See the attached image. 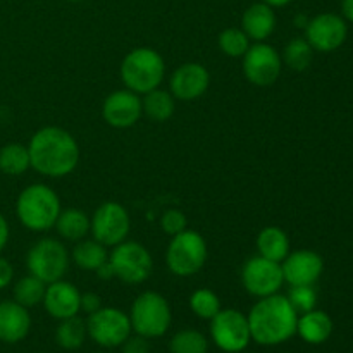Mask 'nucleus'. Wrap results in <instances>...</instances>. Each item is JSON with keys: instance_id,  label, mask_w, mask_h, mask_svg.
Segmentation results:
<instances>
[{"instance_id": "1", "label": "nucleus", "mask_w": 353, "mask_h": 353, "mask_svg": "<svg viewBox=\"0 0 353 353\" xmlns=\"http://www.w3.org/2000/svg\"><path fill=\"white\" fill-rule=\"evenodd\" d=\"M31 168L41 176L64 178L79 164V145L68 130L45 126L31 137L28 143Z\"/></svg>"}, {"instance_id": "2", "label": "nucleus", "mask_w": 353, "mask_h": 353, "mask_svg": "<svg viewBox=\"0 0 353 353\" xmlns=\"http://www.w3.org/2000/svg\"><path fill=\"white\" fill-rule=\"evenodd\" d=\"M252 341L262 347H276L292 340L296 334L299 312L288 296L276 295L259 299L247 316Z\"/></svg>"}, {"instance_id": "3", "label": "nucleus", "mask_w": 353, "mask_h": 353, "mask_svg": "<svg viewBox=\"0 0 353 353\" xmlns=\"http://www.w3.org/2000/svg\"><path fill=\"white\" fill-rule=\"evenodd\" d=\"M61 210L59 195L43 183H33L26 186L17 196V219L26 230L34 231V233L52 230Z\"/></svg>"}, {"instance_id": "4", "label": "nucleus", "mask_w": 353, "mask_h": 353, "mask_svg": "<svg viewBox=\"0 0 353 353\" xmlns=\"http://www.w3.org/2000/svg\"><path fill=\"white\" fill-rule=\"evenodd\" d=\"M119 72L128 90L145 95L161 86L165 74V62L154 48L138 47L123 59Z\"/></svg>"}, {"instance_id": "5", "label": "nucleus", "mask_w": 353, "mask_h": 353, "mask_svg": "<svg viewBox=\"0 0 353 353\" xmlns=\"http://www.w3.org/2000/svg\"><path fill=\"white\" fill-rule=\"evenodd\" d=\"M130 321L133 331L140 336L147 340L161 338L171 327V305L161 293L143 292L131 305Z\"/></svg>"}, {"instance_id": "6", "label": "nucleus", "mask_w": 353, "mask_h": 353, "mask_svg": "<svg viewBox=\"0 0 353 353\" xmlns=\"http://www.w3.org/2000/svg\"><path fill=\"white\" fill-rule=\"evenodd\" d=\"M207 257L209 250L205 238L199 231L185 230L176 236H171L165 252V264L174 276L190 278L205 265Z\"/></svg>"}, {"instance_id": "7", "label": "nucleus", "mask_w": 353, "mask_h": 353, "mask_svg": "<svg viewBox=\"0 0 353 353\" xmlns=\"http://www.w3.org/2000/svg\"><path fill=\"white\" fill-rule=\"evenodd\" d=\"M69 262H71V255L68 248L55 238H43L37 241L30 248L26 257L30 274L37 276L45 285L64 278L69 269Z\"/></svg>"}, {"instance_id": "8", "label": "nucleus", "mask_w": 353, "mask_h": 353, "mask_svg": "<svg viewBox=\"0 0 353 353\" xmlns=\"http://www.w3.org/2000/svg\"><path fill=\"white\" fill-rule=\"evenodd\" d=\"M109 262L114 269V276L126 285H140L147 281L154 269V259L150 252L138 241H126L116 245Z\"/></svg>"}, {"instance_id": "9", "label": "nucleus", "mask_w": 353, "mask_h": 353, "mask_svg": "<svg viewBox=\"0 0 353 353\" xmlns=\"http://www.w3.org/2000/svg\"><path fill=\"white\" fill-rule=\"evenodd\" d=\"M88 336L103 348L121 347L133 333L128 314L116 307H102L86 319Z\"/></svg>"}, {"instance_id": "10", "label": "nucleus", "mask_w": 353, "mask_h": 353, "mask_svg": "<svg viewBox=\"0 0 353 353\" xmlns=\"http://www.w3.org/2000/svg\"><path fill=\"white\" fill-rule=\"evenodd\" d=\"M210 336L223 352H243L252 341L247 316L236 309H221L210 319Z\"/></svg>"}, {"instance_id": "11", "label": "nucleus", "mask_w": 353, "mask_h": 353, "mask_svg": "<svg viewBox=\"0 0 353 353\" xmlns=\"http://www.w3.org/2000/svg\"><path fill=\"white\" fill-rule=\"evenodd\" d=\"M131 230V219L128 210L117 202H103L97 207L92 217L90 233L93 240L102 243L103 247L114 248L123 243Z\"/></svg>"}, {"instance_id": "12", "label": "nucleus", "mask_w": 353, "mask_h": 353, "mask_svg": "<svg viewBox=\"0 0 353 353\" xmlns=\"http://www.w3.org/2000/svg\"><path fill=\"white\" fill-rule=\"evenodd\" d=\"M241 283L245 290L257 299L276 295L285 285L281 264L262 255H255L245 262L241 269Z\"/></svg>"}, {"instance_id": "13", "label": "nucleus", "mask_w": 353, "mask_h": 353, "mask_svg": "<svg viewBox=\"0 0 353 353\" xmlns=\"http://www.w3.org/2000/svg\"><path fill=\"white\" fill-rule=\"evenodd\" d=\"M243 74L255 86H271L278 81L283 69L281 54L272 45L255 41L243 57Z\"/></svg>"}, {"instance_id": "14", "label": "nucleus", "mask_w": 353, "mask_h": 353, "mask_svg": "<svg viewBox=\"0 0 353 353\" xmlns=\"http://www.w3.org/2000/svg\"><path fill=\"white\" fill-rule=\"evenodd\" d=\"M347 37V21L333 12L317 14L316 17L309 19V24L305 26V40L309 41L314 52L330 54L338 50L345 43Z\"/></svg>"}, {"instance_id": "15", "label": "nucleus", "mask_w": 353, "mask_h": 353, "mask_svg": "<svg viewBox=\"0 0 353 353\" xmlns=\"http://www.w3.org/2000/svg\"><path fill=\"white\" fill-rule=\"evenodd\" d=\"M143 116L141 99L131 90H116L102 103V117L109 126L116 130H126L134 126Z\"/></svg>"}, {"instance_id": "16", "label": "nucleus", "mask_w": 353, "mask_h": 353, "mask_svg": "<svg viewBox=\"0 0 353 353\" xmlns=\"http://www.w3.org/2000/svg\"><path fill=\"white\" fill-rule=\"evenodd\" d=\"M210 85V74L205 65L200 62H186L181 64L169 79V92L176 100L192 102L205 95Z\"/></svg>"}, {"instance_id": "17", "label": "nucleus", "mask_w": 353, "mask_h": 353, "mask_svg": "<svg viewBox=\"0 0 353 353\" xmlns=\"http://www.w3.org/2000/svg\"><path fill=\"white\" fill-rule=\"evenodd\" d=\"M283 278L290 286H314L324 271V261L314 250L290 252L281 262Z\"/></svg>"}, {"instance_id": "18", "label": "nucleus", "mask_w": 353, "mask_h": 353, "mask_svg": "<svg viewBox=\"0 0 353 353\" xmlns=\"http://www.w3.org/2000/svg\"><path fill=\"white\" fill-rule=\"evenodd\" d=\"M43 307L54 319H68L79 314V303H81V293L72 283L59 279V281L47 285L43 296Z\"/></svg>"}, {"instance_id": "19", "label": "nucleus", "mask_w": 353, "mask_h": 353, "mask_svg": "<svg viewBox=\"0 0 353 353\" xmlns=\"http://www.w3.org/2000/svg\"><path fill=\"white\" fill-rule=\"evenodd\" d=\"M31 330V316L26 307L16 300L0 302V341L17 343L24 340Z\"/></svg>"}, {"instance_id": "20", "label": "nucleus", "mask_w": 353, "mask_h": 353, "mask_svg": "<svg viewBox=\"0 0 353 353\" xmlns=\"http://www.w3.org/2000/svg\"><path fill=\"white\" fill-rule=\"evenodd\" d=\"M241 30L254 41H265L276 30V14L268 3H252L241 16Z\"/></svg>"}, {"instance_id": "21", "label": "nucleus", "mask_w": 353, "mask_h": 353, "mask_svg": "<svg viewBox=\"0 0 353 353\" xmlns=\"http://www.w3.org/2000/svg\"><path fill=\"white\" fill-rule=\"evenodd\" d=\"M296 334L309 345H321L333 334V321L323 310H309L299 316Z\"/></svg>"}, {"instance_id": "22", "label": "nucleus", "mask_w": 353, "mask_h": 353, "mask_svg": "<svg viewBox=\"0 0 353 353\" xmlns=\"http://www.w3.org/2000/svg\"><path fill=\"white\" fill-rule=\"evenodd\" d=\"M259 255L281 264L290 254V238L285 230L278 226H268L257 236Z\"/></svg>"}, {"instance_id": "23", "label": "nucleus", "mask_w": 353, "mask_h": 353, "mask_svg": "<svg viewBox=\"0 0 353 353\" xmlns=\"http://www.w3.org/2000/svg\"><path fill=\"white\" fill-rule=\"evenodd\" d=\"M55 230L59 236L65 241H79L90 233L92 228V217L79 209H65L61 210L57 221H55Z\"/></svg>"}, {"instance_id": "24", "label": "nucleus", "mask_w": 353, "mask_h": 353, "mask_svg": "<svg viewBox=\"0 0 353 353\" xmlns=\"http://www.w3.org/2000/svg\"><path fill=\"white\" fill-rule=\"evenodd\" d=\"M141 110L145 116L155 123H165L174 116L176 99L171 92L162 88L150 90L141 99Z\"/></svg>"}, {"instance_id": "25", "label": "nucleus", "mask_w": 353, "mask_h": 353, "mask_svg": "<svg viewBox=\"0 0 353 353\" xmlns=\"http://www.w3.org/2000/svg\"><path fill=\"white\" fill-rule=\"evenodd\" d=\"M71 261L83 271H97L102 264L109 261L107 247L97 240H79L72 248Z\"/></svg>"}, {"instance_id": "26", "label": "nucleus", "mask_w": 353, "mask_h": 353, "mask_svg": "<svg viewBox=\"0 0 353 353\" xmlns=\"http://www.w3.org/2000/svg\"><path fill=\"white\" fill-rule=\"evenodd\" d=\"M86 336H88L86 323L78 316L62 319L55 330V341L64 350H78L85 343Z\"/></svg>"}, {"instance_id": "27", "label": "nucleus", "mask_w": 353, "mask_h": 353, "mask_svg": "<svg viewBox=\"0 0 353 353\" xmlns=\"http://www.w3.org/2000/svg\"><path fill=\"white\" fill-rule=\"evenodd\" d=\"M30 168V152L23 143H7L0 148V172L7 176H21Z\"/></svg>"}, {"instance_id": "28", "label": "nucleus", "mask_w": 353, "mask_h": 353, "mask_svg": "<svg viewBox=\"0 0 353 353\" xmlns=\"http://www.w3.org/2000/svg\"><path fill=\"white\" fill-rule=\"evenodd\" d=\"M314 59V48L310 47L305 38H293L285 45L281 54L283 64L288 65L293 71H305Z\"/></svg>"}, {"instance_id": "29", "label": "nucleus", "mask_w": 353, "mask_h": 353, "mask_svg": "<svg viewBox=\"0 0 353 353\" xmlns=\"http://www.w3.org/2000/svg\"><path fill=\"white\" fill-rule=\"evenodd\" d=\"M45 290H47V285L41 279H38L33 274H28L14 285L12 295L17 303L30 309V307H34L43 302Z\"/></svg>"}, {"instance_id": "30", "label": "nucleus", "mask_w": 353, "mask_h": 353, "mask_svg": "<svg viewBox=\"0 0 353 353\" xmlns=\"http://www.w3.org/2000/svg\"><path fill=\"white\" fill-rule=\"evenodd\" d=\"M207 350H209V341L196 330L178 331L169 341L171 353H207Z\"/></svg>"}, {"instance_id": "31", "label": "nucleus", "mask_w": 353, "mask_h": 353, "mask_svg": "<svg viewBox=\"0 0 353 353\" xmlns=\"http://www.w3.org/2000/svg\"><path fill=\"white\" fill-rule=\"evenodd\" d=\"M190 309L200 319L210 321L221 310V300L212 290L199 288L190 296Z\"/></svg>"}, {"instance_id": "32", "label": "nucleus", "mask_w": 353, "mask_h": 353, "mask_svg": "<svg viewBox=\"0 0 353 353\" xmlns=\"http://www.w3.org/2000/svg\"><path fill=\"white\" fill-rule=\"evenodd\" d=\"M219 48L228 57H243L245 52L250 48V38L241 28H226L217 38Z\"/></svg>"}, {"instance_id": "33", "label": "nucleus", "mask_w": 353, "mask_h": 353, "mask_svg": "<svg viewBox=\"0 0 353 353\" xmlns=\"http://www.w3.org/2000/svg\"><path fill=\"white\" fill-rule=\"evenodd\" d=\"M288 300L300 316V314L316 309L317 293L314 286H292L288 293Z\"/></svg>"}, {"instance_id": "34", "label": "nucleus", "mask_w": 353, "mask_h": 353, "mask_svg": "<svg viewBox=\"0 0 353 353\" xmlns=\"http://www.w3.org/2000/svg\"><path fill=\"white\" fill-rule=\"evenodd\" d=\"M161 228L169 236H176V234L188 230V219H186L185 212H181L179 209H169L162 214Z\"/></svg>"}, {"instance_id": "35", "label": "nucleus", "mask_w": 353, "mask_h": 353, "mask_svg": "<svg viewBox=\"0 0 353 353\" xmlns=\"http://www.w3.org/2000/svg\"><path fill=\"white\" fill-rule=\"evenodd\" d=\"M123 353H148L150 352V347H148L147 338L140 336V334H134V336H130L123 345Z\"/></svg>"}, {"instance_id": "36", "label": "nucleus", "mask_w": 353, "mask_h": 353, "mask_svg": "<svg viewBox=\"0 0 353 353\" xmlns=\"http://www.w3.org/2000/svg\"><path fill=\"white\" fill-rule=\"evenodd\" d=\"M79 309L90 316V314H93V312H97L99 309H102V299H100V296L93 292L81 293V303H79Z\"/></svg>"}, {"instance_id": "37", "label": "nucleus", "mask_w": 353, "mask_h": 353, "mask_svg": "<svg viewBox=\"0 0 353 353\" xmlns=\"http://www.w3.org/2000/svg\"><path fill=\"white\" fill-rule=\"evenodd\" d=\"M14 278V268L7 259L0 257V290L7 288L12 283Z\"/></svg>"}, {"instance_id": "38", "label": "nucleus", "mask_w": 353, "mask_h": 353, "mask_svg": "<svg viewBox=\"0 0 353 353\" xmlns=\"http://www.w3.org/2000/svg\"><path fill=\"white\" fill-rule=\"evenodd\" d=\"M9 236H10L9 223H7V219L3 217V214H0V252L6 248L7 241H9Z\"/></svg>"}, {"instance_id": "39", "label": "nucleus", "mask_w": 353, "mask_h": 353, "mask_svg": "<svg viewBox=\"0 0 353 353\" xmlns=\"http://www.w3.org/2000/svg\"><path fill=\"white\" fill-rule=\"evenodd\" d=\"M97 276H99L100 279H112V278H116V276H114V269H112V265H110V262L107 261L105 264H102L100 265L99 269H97Z\"/></svg>"}, {"instance_id": "40", "label": "nucleus", "mask_w": 353, "mask_h": 353, "mask_svg": "<svg viewBox=\"0 0 353 353\" xmlns=\"http://www.w3.org/2000/svg\"><path fill=\"white\" fill-rule=\"evenodd\" d=\"M341 14L345 21L353 23V0H341Z\"/></svg>"}, {"instance_id": "41", "label": "nucleus", "mask_w": 353, "mask_h": 353, "mask_svg": "<svg viewBox=\"0 0 353 353\" xmlns=\"http://www.w3.org/2000/svg\"><path fill=\"white\" fill-rule=\"evenodd\" d=\"M264 3H268L269 7H272V9H276V7H285L288 6L292 0H262Z\"/></svg>"}, {"instance_id": "42", "label": "nucleus", "mask_w": 353, "mask_h": 353, "mask_svg": "<svg viewBox=\"0 0 353 353\" xmlns=\"http://www.w3.org/2000/svg\"><path fill=\"white\" fill-rule=\"evenodd\" d=\"M307 24H309V19H307L305 16H296V17H295V26L305 28Z\"/></svg>"}, {"instance_id": "43", "label": "nucleus", "mask_w": 353, "mask_h": 353, "mask_svg": "<svg viewBox=\"0 0 353 353\" xmlns=\"http://www.w3.org/2000/svg\"><path fill=\"white\" fill-rule=\"evenodd\" d=\"M68 2H83V0H68Z\"/></svg>"}, {"instance_id": "44", "label": "nucleus", "mask_w": 353, "mask_h": 353, "mask_svg": "<svg viewBox=\"0 0 353 353\" xmlns=\"http://www.w3.org/2000/svg\"><path fill=\"white\" fill-rule=\"evenodd\" d=\"M99 353H103V352H99Z\"/></svg>"}]
</instances>
